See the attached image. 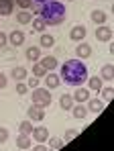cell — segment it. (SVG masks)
Here are the masks:
<instances>
[{"label": "cell", "instance_id": "obj_1", "mask_svg": "<svg viewBox=\"0 0 114 151\" xmlns=\"http://www.w3.org/2000/svg\"><path fill=\"white\" fill-rule=\"evenodd\" d=\"M61 82L67 86H75L80 88L86 80H88V68L82 59H67L65 63H61Z\"/></svg>", "mask_w": 114, "mask_h": 151}, {"label": "cell", "instance_id": "obj_2", "mask_svg": "<svg viewBox=\"0 0 114 151\" xmlns=\"http://www.w3.org/2000/svg\"><path fill=\"white\" fill-rule=\"evenodd\" d=\"M39 14L47 27H57L65 21V4L57 2V0H47L45 4H41Z\"/></svg>", "mask_w": 114, "mask_h": 151}, {"label": "cell", "instance_id": "obj_3", "mask_svg": "<svg viewBox=\"0 0 114 151\" xmlns=\"http://www.w3.org/2000/svg\"><path fill=\"white\" fill-rule=\"evenodd\" d=\"M31 100L33 104H37V106H41V108H45L51 104V94H49V90L47 88H35L33 90V94H31Z\"/></svg>", "mask_w": 114, "mask_h": 151}, {"label": "cell", "instance_id": "obj_4", "mask_svg": "<svg viewBox=\"0 0 114 151\" xmlns=\"http://www.w3.org/2000/svg\"><path fill=\"white\" fill-rule=\"evenodd\" d=\"M27 114H29V121H31V123H43V119H45V108H41V106H37V104H31L29 110H27Z\"/></svg>", "mask_w": 114, "mask_h": 151}, {"label": "cell", "instance_id": "obj_5", "mask_svg": "<svg viewBox=\"0 0 114 151\" xmlns=\"http://www.w3.org/2000/svg\"><path fill=\"white\" fill-rule=\"evenodd\" d=\"M31 139H35L37 143H47V139H49V129L47 127H35L33 129V133H31Z\"/></svg>", "mask_w": 114, "mask_h": 151}, {"label": "cell", "instance_id": "obj_6", "mask_svg": "<svg viewBox=\"0 0 114 151\" xmlns=\"http://www.w3.org/2000/svg\"><path fill=\"white\" fill-rule=\"evenodd\" d=\"M96 39L98 41H102V43H110L112 41V29L106 25H98V29H96Z\"/></svg>", "mask_w": 114, "mask_h": 151}, {"label": "cell", "instance_id": "obj_7", "mask_svg": "<svg viewBox=\"0 0 114 151\" xmlns=\"http://www.w3.org/2000/svg\"><path fill=\"white\" fill-rule=\"evenodd\" d=\"M86 35H88V31H86V27H84V25H75L71 31H69V39H71V41H77V43L84 41Z\"/></svg>", "mask_w": 114, "mask_h": 151}, {"label": "cell", "instance_id": "obj_8", "mask_svg": "<svg viewBox=\"0 0 114 151\" xmlns=\"http://www.w3.org/2000/svg\"><path fill=\"white\" fill-rule=\"evenodd\" d=\"M71 96H73V102H77V104H84V102L90 100V90H88V88H82V86H80V88H77V90H75V92H73Z\"/></svg>", "mask_w": 114, "mask_h": 151}, {"label": "cell", "instance_id": "obj_9", "mask_svg": "<svg viewBox=\"0 0 114 151\" xmlns=\"http://www.w3.org/2000/svg\"><path fill=\"white\" fill-rule=\"evenodd\" d=\"M8 43L14 45V47H21L24 43V33L23 31H10L8 33Z\"/></svg>", "mask_w": 114, "mask_h": 151}, {"label": "cell", "instance_id": "obj_10", "mask_svg": "<svg viewBox=\"0 0 114 151\" xmlns=\"http://www.w3.org/2000/svg\"><path fill=\"white\" fill-rule=\"evenodd\" d=\"M39 63L45 68L47 72H53V70H57V65H59V63H57V57H53V55H45V57H41Z\"/></svg>", "mask_w": 114, "mask_h": 151}, {"label": "cell", "instance_id": "obj_11", "mask_svg": "<svg viewBox=\"0 0 114 151\" xmlns=\"http://www.w3.org/2000/svg\"><path fill=\"white\" fill-rule=\"evenodd\" d=\"M27 76H29V72H27L24 65H16V68H12V72H10V78L16 80V82H24Z\"/></svg>", "mask_w": 114, "mask_h": 151}, {"label": "cell", "instance_id": "obj_12", "mask_svg": "<svg viewBox=\"0 0 114 151\" xmlns=\"http://www.w3.org/2000/svg\"><path fill=\"white\" fill-rule=\"evenodd\" d=\"M61 84V78L57 74H53V72H47L45 76V86H47V90H53V88H57Z\"/></svg>", "mask_w": 114, "mask_h": 151}, {"label": "cell", "instance_id": "obj_13", "mask_svg": "<svg viewBox=\"0 0 114 151\" xmlns=\"http://www.w3.org/2000/svg\"><path fill=\"white\" fill-rule=\"evenodd\" d=\"M75 55H77V59H86V57L92 55V47L88 45V43L80 41V45H77V49H75Z\"/></svg>", "mask_w": 114, "mask_h": 151}, {"label": "cell", "instance_id": "obj_14", "mask_svg": "<svg viewBox=\"0 0 114 151\" xmlns=\"http://www.w3.org/2000/svg\"><path fill=\"white\" fill-rule=\"evenodd\" d=\"M100 78L106 80V82H112V78H114V65H112V63H104V65H102V70H100Z\"/></svg>", "mask_w": 114, "mask_h": 151}, {"label": "cell", "instance_id": "obj_15", "mask_svg": "<svg viewBox=\"0 0 114 151\" xmlns=\"http://www.w3.org/2000/svg\"><path fill=\"white\" fill-rule=\"evenodd\" d=\"M86 108H88V112L98 114V112H102V110H104V102L100 100V98H90V104H88Z\"/></svg>", "mask_w": 114, "mask_h": 151}, {"label": "cell", "instance_id": "obj_16", "mask_svg": "<svg viewBox=\"0 0 114 151\" xmlns=\"http://www.w3.org/2000/svg\"><path fill=\"white\" fill-rule=\"evenodd\" d=\"M12 10H14V0H0V14L2 17L12 14Z\"/></svg>", "mask_w": 114, "mask_h": 151}, {"label": "cell", "instance_id": "obj_17", "mask_svg": "<svg viewBox=\"0 0 114 151\" xmlns=\"http://www.w3.org/2000/svg\"><path fill=\"white\" fill-rule=\"evenodd\" d=\"M16 147H21L23 151H27L29 147H33V139H31V135H19V137H16Z\"/></svg>", "mask_w": 114, "mask_h": 151}, {"label": "cell", "instance_id": "obj_18", "mask_svg": "<svg viewBox=\"0 0 114 151\" xmlns=\"http://www.w3.org/2000/svg\"><path fill=\"white\" fill-rule=\"evenodd\" d=\"M90 19L96 23V25H106V12H104V10H100V8L92 10V12H90Z\"/></svg>", "mask_w": 114, "mask_h": 151}, {"label": "cell", "instance_id": "obj_19", "mask_svg": "<svg viewBox=\"0 0 114 151\" xmlns=\"http://www.w3.org/2000/svg\"><path fill=\"white\" fill-rule=\"evenodd\" d=\"M86 82H88V90L100 92V88H102V78L100 76H90V80H86Z\"/></svg>", "mask_w": 114, "mask_h": 151}, {"label": "cell", "instance_id": "obj_20", "mask_svg": "<svg viewBox=\"0 0 114 151\" xmlns=\"http://www.w3.org/2000/svg\"><path fill=\"white\" fill-rule=\"evenodd\" d=\"M24 57L29 61H39L41 59V49L39 47H29V49L24 51Z\"/></svg>", "mask_w": 114, "mask_h": 151}, {"label": "cell", "instance_id": "obj_21", "mask_svg": "<svg viewBox=\"0 0 114 151\" xmlns=\"http://www.w3.org/2000/svg\"><path fill=\"white\" fill-rule=\"evenodd\" d=\"M59 106H61L63 110H71V106H73V96H71V94H61Z\"/></svg>", "mask_w": 114, "mask_h": 151}, {"label": "cell", "instance_id": "obj_22", "mask_svg": "<svg viewBox=\"0 0 114 151\" xmlns=\"http://www.w3.org/2000/svg\"><path fill=\"white\" fill-rule=\"evenodd\" d=\"M71 110H73V116L75 119H86L88 116V108L84 104H75V106H71Z\"/></svg>", "mask_w": 114, "mask_h": 151}, {"label": "cell", "instance_id": "obj_23", "mask_svg": "<svg viewBox=\"0 0 114 151\" xmlns=\"http://www.w3.org/2000/svg\"><path fill=\"white\" fill-rule=\"evenodd\" d=\"M53 45H55L53 35H49V33H41V47H43V49H49V47H53Z\"/></svg>", "mask_w": 114, "mask_h": 151}, {"label": "cell", "instance_id": "obj_24", "mask_svg": "<svg viewBox=\"0 0 114 151\" xmlns=\"http://www.w3.org/2000/svg\"><path fill=\"white\" fill-rule=\"evenodd\" d=\"M114 96V88L108 86V88H100V100L102 102H110Z\"/></svg>", "mask_w": 114, "mask_h": 151}, {"label": "cell", "instance_id": "obj_25", "mask_svg": "<svg viewBox=\"0 0 114 151\" xmlns=\"http://www.w3.org/2000/svg\"><path fill=\"white\" fill-rule=\"evenodd\" d=\"M33 21V14L29 12V10H21L19 14H16V23H21V25H29Z\"/></svg>", "mask_w": 114, "mask_h": 151}, {"label": "cell", "instance_id": "obj_26", "mask_svg": "<svg viewBox=\"0 0 114 151\" xmlns=\"http://www.w3.org/2000/svg\"><path fill=\"white\" fill-rule=\"evenodd\" d=\"M33 29L37 31V33H45V29H47V25H45V21L41 19V17H33Z\"/></svg>", "mask_w": 114, "mask_h": 151}, {"label": "cell", "instance_id": "obj_27", "mask_svg": "<svg viewBox=\"0 0 114 151\" xmlns=\"http://www.w3.org/2000/svg\"><path fill=\"white\" fill-rule=\"evenodd\" d=\"M33 129H35V127H33V123H31V121H23V123L19 125L21 135H31V133H33Z\"/></svg>", "mask_w": 114, "mask_h": 151}, {"label": "cell", "instance_id": "obj_28", "mask_svg": "<svg viewBox=\"0 0 114 151\" xmlns=\"http://www.w3.org/2000/svg\"><path fill=\"white\" fill-rule=\"evenodd\" d=\"M47 143H49V147L53 151H57V149H61L63 147V139H57V137H49L47 139Z\"/></svg>", "mask_w": 114, "mask_h": 151}, {"label": "cell", "instance_id": "obj_29", "mask_svg": "<svg viewBox=\"0 0 114 151\" xmlns=\"http://www.w3.org/2000/svg\"><path fill=\"white\" fill-rule=\"evenodd\" d=\"M33 76H35V78H45V76H47V70L39 63V61L33 65Z\"/></svg>", "mask_w": 114, "mask_h": 151}, {"label": "cell", "instance_id": "obj_30", "mask_svg": "<svg viewBox=\"0 0 114 151\" xmlns=\"http://www.w3.org/2000/svg\"><path fill=\"white\" fill-rule=\"evenodd\" d=\"M77 133H80V131H75V129H67V131H65V135H63V143L73 141V139L77 137Z\"/></svg>", "mask_w": 114, "mask_h": 151}, {"label": "cell", "instance_id": "obj_31", "mask_svg": "<svg viewBox=\"0 0 114 151\" xmlns=\"http://www.w3.org/2000/svg\"><path fill=\"white\" fill-rule=\"evenodd\" d=\"M14 4H16V6H21L23 10H29L35 2H33V0H14Z\"/></svg>", "mask_w": 114, "mask_h": 151}, {"label": "cell", "instance_id": "obj_32", "mask_svg": "<svg viewBox=\"0 0 114 151\" xmlns=\"http://www.w3.org/2000/svg\"><path fill=\"white\" fill-rule=\"evenodd\" d=\"M10 139V131L6 127H0V143H6Z\"/></svg>", "mask_w": 114, "mask_h": 151}, {"label": "cell", "instance_id": "obj_33", "mask_svg": "<svg viewBox=\"0 0 114 151\" xmlns=\"http://www.w3.org/2000/svg\"><path fill=\"white\" fill-rule=\"evenodd\" d=\"M24 84H27L29 88H33V90H35V88H39V78H35V76H33V78L24 80Z\"/></svg>", "mask_w": 114, "mask_h": 151}, {"label": "cell", "instance_id": "obj_34", "mask_svg": "<svg viewBox=\"0 0 114 151\" xmlns=\"http://www.w3.org/2000/svg\"><path fill=\"white\" fill-rule=\"evenodd\" d=\"M27 90H29V86H27L24 82H19V84H16V94L23 96V94H27Z\"/></svg>", "mask_w": 114, "mask_h": 151}, {"label": "cell", "instance_id": "obj_35", "mask_svg": "<svg viewBox=\"0 0 114 151\" xmlns=\"http://www.w3.org/2000/svg\"><path fill=\"white\" fill-rule=\"evenodd\" d=\"M6 43H8V35L6 33H0V49L6 47Z\"/></svg>", "mask_w": 114, "mask_h": 151}, {"label": "cell", "instance_id": "obj_36", "mask_svg": "<svg viewBox=\"0 0 114 151\" xmlns=\"http://www.w3.org/2000/svg\"><path fill=\"white\" fill-rule=\"evenodd\" d=\"M6 84H8V78H6V74L0 72V88H6Z\"/></svg>", "mask_w": 114, "mask_h": 151}, {"label": "cell", "instance_id": "obj_37", "mask_svg": "<svg viewBox=\"0 0 114 151\" xmlns=\"http://www.w3.org/2000/svg\"><path fill=\"white\" fill-rule=\"evenodd\" d=\"M33 151H49L43 143H37V147H33Z\"/></svg>", "mask_w": 114, "mask_h": 151}, {"label": "cell", "instance_id": "obj_38", "mask_svg": "<svg viewBox=\"0 0 114 151\" xmlns=\"http://www.w3.org/2000/svg\"><path fill=\"white\" fill-rule=\"evenodd\" d=\"M33 2H37V4H45L47 0H33Z\"/></svg>", "mask_w": 114, "mask_h": 151}, {"label": "cell", "instance_id": "obj_39", "mask_svg": "<svg viewBox=\"0 0 114 151\" xmlns=\"http://www.w3.org/2000/svg\"><path fill=\"white\" fill-rule=\"evenodd\" d=\"M69 2H73V0H69Z\"/></svg>", "mask_w": 114, "mask_h": 151}]
</instances>
